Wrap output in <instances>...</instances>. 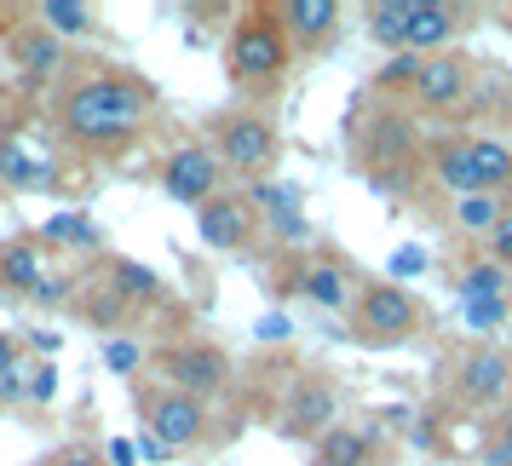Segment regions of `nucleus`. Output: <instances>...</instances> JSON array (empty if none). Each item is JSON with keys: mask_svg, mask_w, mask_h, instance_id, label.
I'll return each instance as SVG.
<instances>
[{"mask_svg": "<svg viewBox=\"0 0 512 466\" xmlns=\"http://www.w3.org/2000/svg\"><path fill=\"white\" fill-rule=\"evenodd\" d=\"M47 466H104V461H98L93 449H81V443H75V449H58Z\"/></svg>", "mask_w": 512, "mask_h": 466, "instance_id": "35", "label": "nucleus"}, {"mask_svg": "<svg viewBox=\"0 0 512 466\" xmlns=\"http://www.w3.org/2000/svg\"><path fill=\"white\" fill-rule=\"evenodd\" d=\"M472 185L495 196V190L512 185V144L501 139H472Z\"/></svg>", "mask_w": 512, "mask_h": 466, "instance_id": "18", "label": "nucleus"}, {"mask_svg": "<svg viewBox=\"0 0 512 466\" xmlns=\"http://www.w3.org/2000/svg\"><path fill=\"white\" fill-rule=\"evenodd\" d=\"M288 52H294V41H288L277 12H248L231 29V81L236 87H271L288 70Z\"/></svg>", "mask_w": 512, "mask_h": 466, "instance_id": "2", "label": "nucleus"}, {"mask_svg": "<svg viewBox=\"0 0 512 466\" xmlns=\"http://www.w3.org/2000/svg\"><path fill=\"white\" fill-rule=\"evenodd\" d=\"M47 185H52V167L18 133H6L0 139V190H47Z\"/></svg>", "mask_w": 512, "mask_h": 466, "instance_id": "15", "label": "nucleus"}, {"mask_svg": "<svg viewBox=\"0 0 512 466\" xmlns=\"http://www.w3.org/2000/svg\"><path fill=\"white\" fill-rule=\"evenodd\" d=\"M461 93H466V64H461V58L438 52V58H426V64H420L415 104H426V110H449V104H461Z\"/></svg>", "mask_w": 512, "mask_h": 466, "instance_id": "13", "label": "nucleus"}, {"mask_svg": "<svg viewBox=\"0 0 512 466\" xmlns=\"http://www.w3.org/2000/svg\"><path fill=\"white\" fill-rule=\"evenodd\" d=\"M35 300H41V305L64 300V282H58V277H47V282H41V294H35Z\"/></svg>", "mask_w": 512, "mask_h": 466, "instance_id": "39", "label": "nucleus"}, {"mask_svg": "<svg viewBox=\"0 0 512 466\" xmlns=\"http://www.w3.org/2000/svg\"><path fill=\"white\" fill-rule=\"evenodd\" d=\"M420 64H426V58H415V52H397L392 64L380 70V87H415V81H420Z\"/></svg>", "mask_w": 512, "mask_h": 466, "instance_id": "29", "label": "nucleus"}, {"mask_svg": "<svg viewBox=\"0 0 512 466\" xmlns=\"http://www.w3.org/2000/svg\"><path fill=\"white\" fill-rule=\"evenodd\" d=\"M512 392V357L507 351H472L461 363V397L466 403H501Z\"/></svg>", "mask_w": 512, "mask_h": 466, "instance_id": "10", "label": "nucleus"}, {"mask_svg": "<svg viewBox=\"0 0 512 466\" xmlns=\"http://www.w3.org/2000/svg\"><path fill=\"white\" fill-rule=\"evenodd\" d=\"M52 242H64V248H98V231L87 213H52L47 225H41V248Z\"/></svg>", "mask_w": 512, "mask_h": 466, "instance_id": "26", "label": "nucleus"}, {"mask_svg": "<svg viewBox=\"0 0 512 466\" xmlns=\"http://www.w3.org/2000/svg\"><path fill=\"white\" fill-rule=\"evenodd\" d=\"M133 461H139V449L127 438H110V466H133Z\"/></svg>", "mask_w": 512, "mask_h": 466, "instance_id": "38", "label": "nucleus"}, {"mask_svg": "<svg viewBox=\"0 0 512 466\" xmlns=\"http://www.w3.org/2000/svg\"><path fill=\"white\" fill-rule=\"evenodd\" d=\"M139 363H144L139 340H127V334H110V340H104V369L110 374H133Z\"/></svg>", "mask_w": 512, "mask_h": 466, "instance_id": "28", "label": "nucleus"}, {"mask_svg": "<svg viewBox=\"0 0 512 466\" xmlns=\"http://www.w3.org/2000/svg\"><path fill=\"white\" fill-rule=\"evenodd\" d=\"M110 288H116L127 305H139V300H156V294H162V277H156L150 265H139V259H116V265H110Z\"/></svg>", "mask_w": 512, "mask_h": 466, "instance_id": "23", "label": "nucleus"}, {"mask_svg": "<svg viewBox=\"0 0 512 466\" xmlns=\"http://www.w3.org/2000/svg\"><path fill=\"white\" fill-rule=\"evenodd\" d=\"M41 282H47V254H41V242H6V248H0V288L35 300Z\"/></svg>", "mask_w": 512, "mask_h": 466, "instance_id": "14", "label": "nucleus"}, {"mask_svg": "<svg viewBox=\"0 0 512 466\" xmlns=\"http://www.w3.org/2000/svg\"><path fill=\"white\" fill-rule=\"evenodd\" d=\"M374 455V438L357 432V426H328L317 438V466H369Z\"/></svg>", "mask_w": 512, "mask_h": 466, "instance_id": "19", "label": "nucleus"}, {"mask_svg": "<svg viewBox=\"0 0 512 466\" xmlns=\"http://www.w3.org/2000/svg\"><path fill=\"white\" fill-rule=\"evenodd\" d=\"M144 426H150V443H156V449L185 455V449H196L202 432H208V409H202V397L162 386V392L144 397Z\"/></svg>", "mask_w": 512, "mask_h": 466, "instance_id": "5", "label": "nucleus"}, {"mask_svg": "<svg viewBox=\"0 0 512 466\" xmlns=\"http://www.w3.org/2000/svg\"><path fill=\"white\" fill-rule=\"evenodd\" d=\"M52 392H58V369L41 363V369L29 374V397H35V403H52Z\"/></svg>", "mask_w": 512, "mask_h": 466, "instance_id": "33", "label": "nucleus"}, {"mask_svg": "<svg viewBox=\"0 0 512 466\" xmlns=\"http://www.w3.org/2000/svg\"><path fill=\"white\" fill-rule=\"evenodd\" d=\"M455 29H461V18H455L449 6H438V0H415V6H409V52H415V58L420 52L438 58V47Z\"/></svg>", "mask_w": 512, "mask_h": 466, "instance_id": "16", "label": "nucleus"}, {"mask_svg": "<svg viewBox=\"0 0 512 466\" xmlns=\"http://www.w3.org/2000/svg\"><path fill=\"white\" fill-rule=\"evenodd\" d=\"M415 150V127L403 116H374L369 121V156L374 162H403Z\"/></svg>", "mask_w": 512, "mask_h": 466, "instance_id": "21", "label": "nucleus"}, {"mask_svg": "<svg viewBox=\"0 0 512 466\" xmlns=\"http://www.w3.org/2000/svg\"><path fill=\"white\" fill-rule=\"evenodd\" d=\"M156 369L173 392H190V397H213L225 380H231V357L208 340H173V346L156 351Z\"/></svg>", "mask_w": 512, "mask_h": 466, "instance_id": "6", "label": "nucleus"}, {"mask_svg": "<svg viewBox=\"0 0 512 466\" xmlns=\"http://www.w3.org/2000/svg\"><path fill=\"white\" fill-rule=\"evenodd\" d=\"M35 24L52 29L58 41H81V35H93L98 29V12L93 6H81V0H41V6H35Z\"/></svg>", "mask_w": 512, "mask_h": 466, "instance_id": "17", "label": "nucleus"}, {"mask_svg": "<svg viewBox=\"0 0 512 466\" xmlns=\"http://www.w3.org/2000/svg\"><path fill=\"white\" fill-rule=\"evenodd\" d=\"M144 121H150V87L133 75H87L58 98V127L81 150H121L144 133Z\"/></svg>", "mask_w": 512, "mask_h": 466, "instance_id": "1", "label": "nucleus"}, {"mask_svg": "<svg viewBox=\"0 0 512 466\" xmlns=\"http://www.w3.org/2000/svg\"><path fill=\"white\" fill-rule=\"evenodd\" d=\"M196 231L208 248H248V236H254V208L248 202H236V196H213L208 208H196Z\"/></svg>", "mask_w": 512, "mask_h": 466, "instance_id": "9", "label": "nucleus"}, {"mask_svg": "<svg viewBox=\"0 0 512 466\" xmlns=\"http://www.w3.org/2000/svg\"><path fill=\"white\" fill-rule=\"evenodd\" d=\"M213 139H219L213 144L219 167H231V173H242V179H265V173L277 167V127H271L265 116H254V110L225 116Z\"/></svg>", "mask_w": 512, "mask_h": 466, "instance_id": "4", "label": "nucleus"}, {"mask_svg": "<svg viewBox=\"0 0 512 466\" xmlns=\"http://www.w3.org/2000/svg\"><path fill=\"white\" fill-rule=\"evenodd\" d=\"M409 6H415V0H374L369 12H363V24H369V35L380 47L409 52Z\"/></svg>", "mask_w": 512, "mask_h": 466, "instance_id": "20", "label": "nucleus"}, {"mask_svg": "<svg viewBox=\"0 0 512 466\" xmlns=\"http://www.w3.org/2000/svg\"><path fill=\"white\" fill-rule=\"evenodd\" d=\"M489 254H495V265L512 271V213H501V225L489 231Z\"/></svg>", "mask_w": 512, "mask_h": 466, "instance_id": "31", "label": "nucleus"}, {"mask_svg": "<svg viewBox=\"0 0 512 466\" xmlns=\"http://www.w3.org/2000/svg\"><path fill=\"white\" fill-rule=\"evenodd\" d=\"M24 397H29V380H24L18 369H12L6 380H0V403H24Z\"/></svg>", "mask_w": 512, "mask_h": 466, "instance_id": "37", "label": "nucleus"}, {"mask_svg": "<svg viewBox=\"0 0 512 466\" xmlns=\"http://www.w3.org/2000/svg\"><path fill=\"white\" fill-rule=\"evenodd\" d=\"M0 139H6V121H0Z\"/></svg>", "mask_w": 512, "mask_h": 466, "instance_id": "40", "label": "nucleus"}, {"mask_svg": "<svg viewBox=\"0 0 512 466\" xmlns=\"http://www.w3.org/2000/svg\"><path fill=\"white\" fill-rule=\"evenodd\" d=\"M507 288H512V271L507 265H495V259L461 271V305L466 300H507Z\"/></svg>", "mask_w": 512, "mask_h": 466, "instance_id": "25", "label": "nucleus"}, {"mask_svg": "<svg viewBox=\"0 0 512 466\" xmlns=\"http://www.w3.org/2000/svg\"><path fill=\"white\" fill-rule=\"evenodd\" d=\"M461 311H466V323L472 328H495L501 317H507V300H466Z\"/></svg>", "mask_w": 512, "mask_h": 466, "instance_id": "30", "label": "nucleus"}, {"mask_svg": "<svg viewBox=\"0 0 512 466\" xmlns=\"http://www.w3.org/2000/svg\"><path fill=\"white\" fill-rule=\"evenodd\" d=\"M12 369H24V351H18V340H12V334H0V380H6Z\"/></svg>", "mask_w": 512, "mask_h": 466, "instance_id": "36", "label": "nucleus"}, {"mask_svg": "<svg viewBox=\"0 0 512 466\" xmlns=\"http://www.w3.org/2000/svg\"><path fill=\"white\" fill-rule=\"evenodd\" d=\"M282 29H288V41H300V47H323L334 24H340V6L334 0H282L277 6Z\"/></svg>", "mask_w": 512, "mask_h": 466, "instance_id": "12", "label": "nucleus"}, {"mask_svg": "<svg viewBox=\"0 0 512 466\" xmlns=\"http://www.w3.org/2000/svg\"><path fill=\"white\" fill-rule=\"evenodd\" d=\"M300 294L311 305H328V311H351V294H346V271L340 265H311L300 277Z\"/></svg>", "mask_w": 512, "mask_h": 466, "instance_id": "22", "label": "nucleus"}, {"mask_svg": "<svg viewBox=\"0 0 512 466\" xmlns=\"http://www.w3.org/2000/svg\"><path fill=\"white\" fill-rule=\"evenodd\" d=\"M282 426L300 432V438H323L328 426H334V392H328L323 380H300L294 397H288V409H282Z\"/></svg>", "mask_w": 512, "mask_h": 466, "instance_id": "11", "label": "nucleus"}, {"mask_svg": "<svg viewBox=\"0 0 512 466\" xmlns=\"http://www.w3.org/2000/svg\"><path fill=\"white\" fill-rule=\"evenodd\" d=\"M219 156H213L208 144H185V150H173L162 162V190L173 202H185V208H208L213 196H219Z\"/></svg>", "mask_w": 512, "mask_h": 466, "instance_id": "7", "label": "nucleus"}, {"mask_svg": "<svg viewBox=\"0 0 512 466\" xmlns=\"http://www.w3.org/2000/svg\"><path fill=\"white\" fill-rule=\"evenodd\" d=\"M420 271H426V254H420V248H397L392 254V282L397 277H420Z\"/></svg>", "mask_w": 512, "mask_h": 466, "instance_id": "34", "label": "nucleus"}, {"mask_svg": "<svg viewBox=\"0 0 512 466\" xmlns=\"http://www.w3.org/2000/svg\"><path fill=\"white\" fill-rule=\"evenodd\" d=\"M351 328L363 334V340H374V346H392V340H409L420 328V300L403 288V282H369L363 294H357V305H351Z\"/></svg>", "mask_w": 512, "mask_h": 466, "instance_id": "3", "label": "nucleus"}, {"mask_svg": "<svg viewBox=\"0 0 512 466\" xmlns=\"http://www.w3.org/2000/svg\"><path fill=\"white\" fill-rule=\"evenodd\" d=\"M12 64H18V75H24L29 87H41V81H52V75L64 70V41L52 35V29L29 24V29H12Z\"/></svg>", "mask_w": 512, "mask_h": 466, "instance_id": "8", "label": "nucleus"}, {"mask_svg": "<svg viewBox=\"0 0 512 466\" xmlns=\"http://www.w3.org/2000/svg\"><path fill=\"white\" fill-rule=\"evenodd\" d=\"M438 185L455 190V196H472V139H449L438 150Z\"/></svg>", "mask_w": 512, "mask_h": 466, "instance_id": "24", "label": "nucleus"}, {"mask_svg": "<svg viewBox=\"0 0 512 466\" xmlns=\"http://www.w3.org/2000/svg\"><path fill=\"white\" fill-rule=\"evenodd\" d=\"M484 466H512V420L489 438V449H484Z\"/></svg>", "mask_w": 512, "mask_h": 466, "instance_id": "32", "label": "nucleus"}, {"mask_svg": "<svg viewBox=\"0 0 512 466\" xmlns=\"http://www.w3.org/2000/svg\"><path fill=\"white\" fill-rule=\"evenodd\" d=\"M455 225H461V231L489 236L495 225H501V208H495V196H484V190H472V196H455Z\"/></svg>", "mask_w": 512, "mask_h": 466, "instance_id": "27", "label": "nucleus"}]
</instances>
